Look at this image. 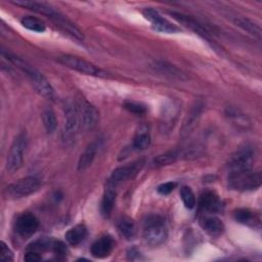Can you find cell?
Here are the masks:
<instances>
[{
	"mask_svg": "<svg viewBox=\"0 0 262 262\" xmlns=\"http://www.w3.org/2000/svg\"><path fill=\"white\" fill-rule=\"evenodd\" d=\"M2 55L5 56L11 63H13L16 68H18L21 72H24L29 77V79L31 80L32 84L34 85L35 89L39 94L49 99L53 98L54 90L52 86L50 85L48 80L37 69H35L33 66H31L29 62L21 59L20 57L10 52H7L4 49H2Z\"/></svg>",
	"mask_w": 262,
	"mask_h": 262,
	"instance_id": "cell-1",
	"label": "cell"
},
{
	"mask_svg": "<svg viewBox=\"0 0 262 262\" xmlns=\"http://www.w3.org/2000/svg\"><path fill=\"white\" fill-rule=\"evenodd\" d=\"M142 235L146 244L152 247L164 244L168 237L166 220L159 214H150L145 217L142 225Z\"/></svg>",
	"mask_w": 262,
	"mask_h": 262,
	"instance_id": "cell-2",
	"label": "cell"
},
{
	"mask_svg": "<svg viewBox=\"0 0 262 262\" xmlns=\"http://www.w3.org/2000/svg\"><path fill=\"white\" fill-rule=\"evenodd\" d=\"M262 182V174L260 171H253L252 169L229 173L228 185L231 189L238 191H248L257 189Z\"/></svg>",
	"mask_w": 262,
	"mask_h": 262,
	"instance_id": "cell-3",
	"label": "cell"
},
{
	"mask_svg": "<svg viewBox=\"0 0 262 262\" xmlns=\"http://www.w3.org/2000/svg\"><path fill=\"white\" fill-rule=\"evenodd\" d=\"M80 129H82V127L78 103L68 102L64 105V121L61 131L63 141L72 143L76 139Z\"/></svg>",
	"mask_w": 262,
	"mask_h": 262,
	"instance_id": "cell-4",
	"label": "cell"
},
{
	"mask_svg": "<svg viewBox=\"0 0 262 262\" xmlns=\"http://www.w3.org/2000/svg\"><path fill=\"white\" fill-rule=\"evenodd\" d=\"M40 184H41L40 179L35 176L24 177L9 184L5 188V195L8 199H12V200L25 198L37 191L40 187Z\"/></svg>",
	"mask_w": 262,
	"mask_h": 262,
	"instance_id": "cell-5",
	"label": "cell"
},
{
	"mask_svg": "<svg viewBox=\"0 0 262 262\" xmlns=\"http://www.w3.org/2000/svg\"><path fill=\"white\" fill-rule=\"evenodd\" d=\"M28 144L26 132H20L13 140L6 160V170L9 173L17 171L24 162V154Z\"/></svg>",
	"mask_w": 262,
	"mask_h": 262,
	"instance_id": "cell-6",
	"label": "cell"
},
{
	"mask_svg": "<svg viewBox=\"0 0 262 262\" xmlns=\"http://www.w3.org/2000/svg\"><path fill=\"white\" fill-rule=\"evenodd\" d=\"M58 61L69 68L72 69L76 72H79L81 74L89 75V76H94V77H105L106 73L102 71L101 69L97 68L95 64L81 58L78 56L70 55V54H64L58 57Z\"/></svg>",
	"mask_w": 262,
	"mask_h": 262,
	"instance_id": "cell-7",
	"label": "cell"
},
{
	"mask_svg": "<svg viewBox=\"0 0 262 262\" xmlns=\"http://www.w3.org/2000/svg\"><path fill=\"white\" fill-rule=\"evenodd\" d=\"M254 160L253 148L249 145H245L236 149L229 158L227 163L229 173L242 172L252 169Z\"/></svg>",
	"mask_w": 262,
	"mask_h": 262,
	"instance_id": "cell-8",
	"label": "cell"
},
{
	"mask_svg": "<svg viewBox=\"0 0 262 262\" xmlns=\"http://www.w3.org/2000/svg\"><path fill=\"white\" fill-rule=\"evenodd\" d=\"M143 16L151 24L152 28L159 32L167 33V34H174L180 31L176 25L169 21L167 18L162 16L157 10L152 8H145L143 11Z\"/></svg>",
	"mask_w": 262,
	"mask_h": 262,
	"instance_id": "cell-9",
	"label": "cell"
},
{
	"mask_svg": "<svg viewBox=\"0 0 262 262\" xmlns=\"http://www.w3.org/2000/svg\"><path fill=\"white\" fill-rule=\"evenodd\" d=\"M39 221L37 217L30 212H25L18 215L14 223L15 232L24 238L32 236L37 231Z\"/></svg>",
	"mask_w": 262,
	"mask_h": 262,
	"instance_id": "cell-10",
	"label": "cell"
},
{
	"mask_svg": "<svg viewBox=\"0 0 262 262\" xmlns=\"http://www.w3.org/2000/svg\"><path fill=\"white\" fill-rule=\"evenodd\" d=\"M143 165H144V160L140 159L135 162L129 163L127 165L118 167L112 172L110 182L116 184V183L127 181L129 179L134 178L140 172Z\"/></svg>",
	"mask_w": 262,
	"mask_h": 262,
	"instance_id": "cell-11",
	"label": "cell"
},
{
	"mask_svg": "<svg viewBox=\"0 0 262 262\" xmlns=\"http://www.w3.org/2000/svg\"><path fill=\"white\" fill-rule=\"evenodd\" d=\"M80 118H81V127L85 131L92 130L99 121V114L98 111L90 104L86 100H82L78 103Z\"/></svg>",
	"mask_w": 262,
	"mask_h": 262,
	"instance_id": "cell-12",
	"label": "cell"
},
{
	"mask_svg": "<svg viewBox=\"0 0 262 262\" xmlns=\"http://www.w3.org/2000/svg\"><path fill=\"white\" fill-rule=\"evenodd\" d=\"M115 245L116 243L111 235H102L92 244L90 252L94 258L102 259L112 254Z\"/></svg>",
	"mask_w": 262,
	"mask_h": 262,
	"instance_id": "cell-13",
	"label": "cell"
},
{
	"mask_svg": "<svg viewBox=\"0 0 262 262\" xmlns=\"http://www.w3.org/2000/svg\"><path fill=\"white\" fill-rule=\"evenodd\" d=\"M170 14L173 16V18H175L178 23H180L184 27H186V28L190 29L191 31L195 32L196 34H199L203 38H206L207 40H210L209 31L201 23H199L195 18H193L189 15H186V14H183V13H180V12H174V11L170 12Z\"/></svg>",
	"mask_w": 262,
	"mask_h": 262,
	"instance_id": "cell-14",
	"label": "cell"
},
{
	"mask_svg": "<svg viewBox=\"0 0 262 262\" xmlns=\"http://www.w3.org/2000/svg\"><path fill=\"white\" fill-rule=\"evenodd\" d=\"M200 207L208 213H217L223 209V204L218 194L212 190H206L201 194Z\"/></svg>",
	"mask_w": 262,
	"mask_h": 262,
	"instance_id": "cell-15",
	"label": "cell"
},
{
	"mask_svg": "<svg viewBox=\"0 0 262 262\" xmlns=\"http://www.w3.org/2000/svg\"><path fill=\"white\" fill-rule=\"evenodd\" d=\"M100 146V139H95L92 142H90L85 150L81 154V157L78 162V171H85L88 169L92 162L94 161L96 154L98 151V148Z\"/></svg>",
	"mask_w": 262,
	"mask_h": 262,
	"instance_id": "cell-16",
	"label": "cell"
},
{
	"mask_svg": "<svg viewBox=\"0 0 262 262\" xmlns=\"http://www.w3.org/2000/svg\"><path fill=\"white\" fill-rule=\"evenodd\" d=\"M180 111L179 103L176 100H168L163 106L162 113V125L164 129H171L172 124H174Z\"/></svg>",
	"mask_w": 262,
	"mask_h": 262,
	"instance_id": "cell-17",
	"label": "cell"
},
{
	"mask_svg": "<svg viewBox=\"0 0 262 262\" xmlns=\"http://www.w3.org/2000/svg\"><path fill=\"white\" fill-rule=\"evenodd\" d=\"M114 183L108 182L101 200V213L104 217H108L114 209L116 202V190L114 189Z\"/></svg>",
	"mask_w": 262,
	"mask_h": 262,
	"instance_id": "cell-18",
	"label": "cell"
},
{
	"mask_svg": "<svg viewBox=\"0 0 262 262\" xmlns=\"http://www.w3.org/2000/svg\"><path fill=\"white\" fill-rule=\"evenodd\" d=\"M233 217L237 222L245 225L255 227V226H259L260 224V219L256 215V213L247 208H241L235 210L233 213Z\"/></svg>",
	"mask_w": 262,
	"mask_h": 262,
	"instance_id": "cell-19",
	"label": "cell"
},
{
	"mask_svg": "<svg viewBox=\"0 0 262 262\" xmlns=\"http://www.w3.org/2000/svg\"><path fill=\"white\" fill-rule=\"evenodd\" d=\"M202 226L205 231L211 236H219L224 231L223 222L215 216L205 217L202 220Z\"/></svg>",
	"mask_w": 262,
	"mask_h": 262,
	"instance_id": "cell-20",
	"label": "cell"
},
{
	"mask_svg": "<svg viewBox=\"0 0 262 262\" xmlns=\"http://www.w3.org/2000/svg\"><path fill=\"white\" fill-rule=\"evenodd\" d=\"M117 227H118V230H119L120 234L124 238H126L128 241H131V239H133L135 237L136 226H135V223H134L133 219H131L130 217L122 216L118 220Z\"/></svg>",
	"mask_w": 262,
	"mask_h": 262,
	"instance_id": "cell-21",
	"label": "cell"
},
{
	"mask_svg": "<svg viewBox=\"0 0 262 262\" xmlns=\"http://www.w3.org/2000/svg\"><path fill=\"white\" fill-rule=\"evenodd\" d=\"M87 236V228L84 224H77L66 232V239L71 246H78Z\"/></svg>",
	"mask_w": 262,
	"mask_h": 262,
	"instance_id": "cell-22",
	"label": "cell"
},
{
	"mask_svg": "<svg viewBox=\"0 0 262 262\" xmlns=\"http://www.w3.org/2000/svg\"><path fill=\"white\" fill-rule=\"evenodd\" d=\"M233 23L236 27L246 31L250 35L254 36L255 38L257 39L261 38V28L252 19L245 16H235L233 18Z\"/></svg>",
	"mask_w": 262,
	"mask_h": 262,
	"instance_id": "cell-23",
	"label": "cell"
},
{
	"mask_svg": "<svg viewBox=\"0 0 262 262\" xmlns=\"http://www.w3.org/2000/svg\"><path fill=\"white\" fill-rule=\"evenodd\" d=\"M150 144V134L145 126H140L134 136L132 146L134 149L143 150L146 149Z\"/></svg>",
	"mask_w": 262,
	"mask_h": 262,
	"instance_id": "cell-24",
	"label": "cell"
},
{
	"mask_svg": "<svg viewBox=\"0 0 262 262\" xmlns=\"http://www.w3.org/2000/svg\"><path fill=\"white\" fill-rule=\"evenodd\" d=\"M20 24L28 30L36 32V33H43L46 30L45 24L37 17L34 16H25L20 19Z\"/></svg>",
	"mask_w": 262,
	"mask_h": 262,
	"instance_id": "cell-25",
	"label": "cell"
},
{
	"mask_svg": "<svg viewBox=\"0 0 262 262\" xmlns=\"http://www.w3.org/2000/svg\"><path fill=\"white\" fill-rule=\"evenodd\" d=\"M179 157V152L178 151H167L165 154H161L159 156H157L154 161L152 164L155 167H164V166H168L171 165L173 163H175L177 161Z\"/></svg>",
	"mask_w": 262,
	"mask_h": 262,
	"instance_id": "cell-26",
	"label": "cell"
},
{
	"mask_svg": "<svg viewBox=\"0 0 262 262\" xmlns=\"http://www.w3.org/2000/svg\"><path fill=\"white\" fill-rule=\"evenodd\" d=\"M43 125L48 133H52L55 131L57 127V120L54 112L51 108H46L42 113Z\"/></svg>",
	"mask_w": 262,
	"mask_h": 262,
	"instance_id": "cell-27",
	"label": "cell"
},
{
	"mask_svg": "<svg viewBox=\"0 0 262 262\" xmlns=\"http://www.w3.org/2000/svg\"><path fill=\"white\" fill-rule=\"evenodd\" d=\"M181 200L187 209H193L195 207V196L192 189L189 186H182L180 189Z\"/></svg>",
	"mask_w": 262,
	"mask_h": 262,
	"instance_id": "cell-28",
	"label": "cell"
},
{
	"mask_svg": "<svg viewBox=\"0 0 262 262\" xmlns=\"http://www.w3.org/2000/svg\"><path fill=\"white\" fill-rule=\"evenodd\" d=\"M156 69L159 72L164 73L165 75H169L170 77H174V78H178V79H181V77H182V73L180 71H178L176 68L172 67L171 64L159 62L156 64Z\"/></svg>",
	"mask_w": 262,
	"mask_h": 262,
	"instance_id": "cell-29",
	"label": "cell"
},
{
	"mask_svg": "<svg viewBox=\"0 0 262 262\" xmlns=\"http://www.w3.org/2000/svg\"><path fill=\"white\" fill-rule=\"evenodd\" d=\"M124 107L135 115H143L146 113V107L145 105L135 102V101H125L124 102Z\"/></svg>",
	"mask_w": 262,
	"mask_h": 262,
	"instance_id": "cell-30",
	"label": "cell"
},
{
	"mask_svg": "<svg viewBox=\"0 0 262 262\" xmlns=\"http://www.w3.org/2000/svg\"><path fill=\"white\" fill-rule=\"evenodd\" d=\"M0 259L2 261H12L13 260V254L4 242L0 243Z\"/></svg>",
	"mask_w": 262,
	"mask_h": 262,
	"instance_id": "cell-31",
	"label": "cell"
},
{
	"mask_svg": "<svg viewBox=\"0 0 262 262\" xmlns=\"http://www.w3.org/2000/svg\"><path fill=\"white\" fill-rule=\"evenodd\" d=\"M176 187V182L174 181H168L165 183H162L158 186L157 190L161 194H169L174 188Z\"/></svg>",
	"mask_w": 262,
	"mask_h": 262,
	"instance_id": "cell-32",
	"label": "cell"
},
{
	"mask_svg": "<svg viewBox=\"0 0 262 262\" xmlns=\"http://www.w3.org/2000/svg\"><path fill=\"white\" fill-rule=\"evenodd\" d=\"M41 259H42V256L37 251L29 250L25 255V260L28 262H36V261H40Z\"/></svg>",
	"mask_w": 262,
	"mask_h": 262,
	"instance_id": "cell-33",
	"label": "cell"
}]
</instances>
